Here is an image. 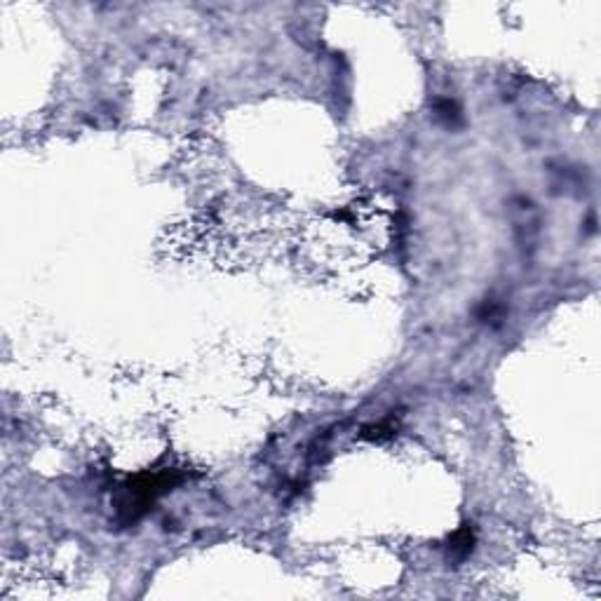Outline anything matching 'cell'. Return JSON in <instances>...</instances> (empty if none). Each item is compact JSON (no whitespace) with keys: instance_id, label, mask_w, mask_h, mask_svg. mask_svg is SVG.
I'll return each mask as SVG.
<instances>
[{"instance_id":"cell-2","label":"cell","mask_w":601,"mask_h":601,"mask_svg":"<svg viewBox=\"0 0 601 601\" xmlns=\"http://www.w3.org/2000/svg\"><path fill=\"white\" fill-rule=\"evenodd\" d=\"M472 545H474L472 529H470V526H463L456 536L451 538V543H449V557H453V559H465V557L472 552Z\"/></svg>"},{"instance_id":"cell-3","label":"cell","mask_w":601,"mask_h":601,"mask_svg":"<svg viewBox=\"0 0 601 601\" xmlns=\"http://www.w3.org/2000/svg\"><path fill=\"white\" fill-rule=\"evenodd\" d=\"M437 115L442 118L449 127H453V125L460 120V108L453 101H439L437 103Z\"/></svg>"},{"instance_id":"cell-1","label":"cell","mask_w":601,"mask_h":601,"mask_svg":"<svg viewBox=\"0 0 601 601\" xmlns=\"http://www.w3.org/2000/svg\"><path fill=\"white\" fill-rule=\"evenodd\" d=\"M179 481V474L174 470H163V472H144L139 474L137 479H132L125 491H127V500L120 507L125 519L134 521L139 519L146 510H148L160 493L170 491V486H174Z\"/></svg>"}]
</instances>
